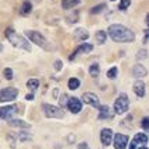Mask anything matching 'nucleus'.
I'll return each mask as SVG.
<instances>
[{
    "instance_id": "obj_38",
    "label": "nucleus",
    "mask_w": 149,
    "mask_h": 149,
    "mask_svg": "<svg viewBox=\"0 0 149 149\" xmlns=\"http://www.w3.org/2000/svg\"><path fill=\"white\" fill-rule=\"evenodd\" d=\"M111 1H114V0H111Z\"/></svg>"
},
{
    "instance_id": "obj_21",
    "label": "nucleus",
    "mask_w": 149,
    "mask_h": 149,
    "mask_svg": "<svg viewBox=\"0 0 149 149\" xmlns=\"http://www.w3.org/2000/svg\"><path fill=\"white\" fill-rule=\"evenodd\" d=\"M89 73H90L91 77H97L100 73V66L97 63H94V65H91L90 69H89Z\"/></svg>"
},
{
    "instance_id": "obj_34",
    "label": "nucleus",
    "mask_w": 149,
    "mask_h": 149,
    "mask_svg": "<svg viewBox=\"0 0 149 149\" xmlns=\"http://www.w3.org/2000/svg\"><path fill=\"white\" fill-rule=\"evenodd\" d=\"M66 99H68V96H63V97H62V104H63V106H66Z\"/></svg>"
},
{
    "instance_id": "obj_11",
    "label": "nucleus",
    "mask_w": 149,
    "mask_h": 149,
    "mask_svg": "<svg viewBox=\"0 0 149 149\" xmlns=\"http://www.w3.org/2000/svg\"><path fill=\"white\" fill-rule=\"evenodd\" d=\"M100 139H101V143L104 146H108L111 143V141H113V131L110 128H104L101 131V134H100Z\"/></svg>"
},
{
    "instance_id": "obj_9",
    "label": "nucleus",
    "mask_w": 149,
    "mask_h": 149,
    "mask_svg": "<svg viewBox=\"0 0 149 149\" xmlns=\"http://www.w3.org/2000/svg\"><path fill=\"white\" fill-rule=\"evenodd\" d=\"M128 143V136L123 134H116L114 135V148L116 149H125Z\"/></svg>"
},
{
    "instance_id": "obj_37",
    "label": "nucleus",
    "mask_w": 149,
    "mask_h": 149,
    "mask_svg": "<svg viewBox=\"0 0 149 149\" xmlns=\"http://www.w3.org/2000/svg\"><path fill=\"white\" fill-rule=\"evenodd\" d=\"M139 149H148V148H146V146H142V148H139Z\"/></svg>"
},
{
    "instance_id": "obj_15",
    "label": "nucleus",
    "mask_w": 149,
    "mask_h": 149,
    "mask_svg": "<svg viewBox=\"0 0 149 149\" xmlns=\"http://www.w3.org/2000/svg\"><path fill=\"white\" fill-rule=\"evenodd\" d=\"M99 110H100V116H99L100 120H107V118H111V116H113L107 106H103V107H100Z\"/></svg>"
},
{
    "instance_id": "obj_4",
    "label": "nucleus",
    "mask_w": 149,
    "mask_h": 149,
    "mask_svg": "<svg viewBox=\"0 0 149 149\" xmlns=\"http://www.w3.org/2000/svg\"><path fill=\"white\" fill-rule=\"evenodd\" d=\"M130 107V100H128V96L121 93L118 96V99L114 101V113L116 114H124L125 111Z\"/></svg>"
},
{
    "instance_id": "obj_31",
    "label": "nucleus",
    "mask_w": 149,
    "mask_h": 149,
    "mask_svg": "<svg viewBox=\"0 0 149 149\" xmlns=\"http://www.w3.org/2000/svg\"><path fill=\"white\" fill-rule=\"evenodd\" d=\"M20 139L21 141H28L30 139V135L28 134H20Z\"/></svg>"
},
{
    "instance_id": "obj_23",
    "label": "nucleus",
    "mask_w": 149,
    "mask_h": 149,
    "mask_svg": "<svg viewBox=\"0 0 149 149\" xmlns=\"http://www.w3.org/2000/svg\"><path fill=\"white\" fill-rule=\"evenodd\" d=\"M106 38H107V34L104 33V31H97L96 33V41L99 42V44H104Z\"/></svg>"
},
{
    "instance_id": "obj_13",
    "label": "nucleus",
    "mask_w": 149,
    "mask_h": 149,
    "mask_svg": "<svg viewBox=\"0 0 149 149\" xmlns=\"http://www.w3.org/2000/svg\"><path fill=\"white\" fill-rule=\"evenodd\" d=\"M134 91L138 97H143L145 96V82H135L134 84Z\"/></svg>"
},
{
    "instance_id": "obj_3",
    "label": "nucleus",
    "mask_w": 149,
    "mask_h": 149,
    "mask_svg": "<svg viewBox=\"0 0 149 149\" xmlns=\"http://www.w3.org/2000/svg\"><path fill=\"white\" fill-rule=\"evenodd\" d=\"M25 35H27V37L34 42V44L40 45V47L44 48V49H48V51L52 49V47L49 45V42L47 41V40H45V37H42L38 31H25Z\"/></svg>"
},
{
    "instance_id": "obj_22",
    "label": "nucleus",
    "mask_w": 149,
    "mask_h": 149,
    "mask_svg": "<svg viewBox=\"0 0 149 149\" xmlns=\"http://www.w3.org/2000/svg\"><path fill=\"white\" fill-rule=\"evenodd\" d=\"M134 141L136 142V145H138V143H146V142H148V136H146V135H145V134H136V135H135V138H134Z\"/></svg>"
},
{
    "instance_id": "obj_30",
    "label": "nucleus",
    "mask_w": 149,
    "mask_h": 149,
    "mask_svg": "<svg viewBox=\"0 0 149 149\" xmlns=\"http://www.w3.org/2000/svg\"><path fill=\"white\" fill-rule=\"evenodd\" d=\"M148 117H145V118H143V120H142V128H143V130H148Z\"/></svg>"
},
{
    "instance_id": "obj_17",
    "label": "nucleus",
    "mask_w": 149,
    "mask_h": 149,
    "mask_svg": "<svg viewBox=\"0 0 149 149\" xmlns=\"http://www.w3.org/2000/svg\"><path fill=\"white\" fill-rule=\"evenodd\" d=\"M8 125H10V127H18V128H28V127H30L27 123L21 121V120H10V121H8Z\"/></svg>"
},
{
    "instance_id": "obj_35",
    "label": "nucleus",
    "mask_w": 149,
    "mask_h": 149,
    "mask_svg": "<svg viewBox=\"0 0 149 149\" xmlns=\"http://www.w3.org/2000/svg\"><path fill=\"white\" fill-rule=\"evenodd\" d=\"M27 100H33L34 99V94H27V97H25Z\"/></svg>"
},
{
    "instance_id": "obj_1",
    "label": "nucleus",
    "mask_w": 149,
    "mask_h": 149,
    "mask_svg": "<svg viewBox=\"0 0 149 149\" xmlns=\"http://www.w3.org/2000/svg\"><path fill=\"white\" fill-rule=\"evenodd\" d=\"M108 35L116 42H131L135 38V34L121 24H113L108 27Z\"/></svg>"
},
{
    "instance_id": "obj_32",
    "label": "nucleus",
    "mask_w": 149,
    "mask_h": 149,
    "mask_svg": "<svg viewBox=\"0 0 149 149\" xmlns=\"http://www.w3.org/2000/svg\"><path fill=\"white\" fill-rule=\"evenodd\" d=\"M54 66H55V69H56V70H61V69H62V62H61V61H56Z\"/></svg>"
},
{
    "instance_id": "obj_16",
    "label": "nucleus",
    "mask_w": 149,
    "mask_h": 149,
    "mask_svg": "<svg viewBox=\"0 0 149 149\" xmlns=\"http://www.w3.org/2000/svg\"><path fill=\"white\" fill-rule=\"evenodd\" d=\"M74 38H77V40H87L89 38V33L84 28H77V30H74Z\"/></svg>"
},
{
    "instance_id": "obj_29",
    "label": "nucleus",
    "mask_w": 149,
    "mask_h": 149,
    "mask_svg": "<svg viewBox=\"0 0 149 149\" xmlns=\"http://www.w3.org/2000/svg\"><path fill=\"white\" fill-rule=\"evenodd\" d=\"M146 55H148V52H146L145 49H142V51H139V52L136 54V58L138 59H145L146 58Z\"/></svg>"
},
{
    "instance_id": "obj_14",
    "label": "nucleus",
    "mask_w": 149,
    "mask_h": 149,
    "mask_svg": "<svg viewBox=\"0 0 149 149\" xmlns=\"http://www.w3.org/2000/svg\"><path fill=\"white\" fill-rule=\"evenodd\" d=\"M132 74L135 77H143V76H146L148 72H146V68L142 66V65H135L132 69Z\"/></svg>"
},
{
    "instance_id": "obj_19",
    "label": "nucleus",
    "mask_w": 149,
    "mask_h": 149,
    "mask_svg": "<svg viewBox=\"0 0 149 149\" xmlns=\"http://www.w3.org/2000/svg\"><path fill=\"white\" fill-rule=\"evenodd\" d=\"M79 86H80V80H79V79H76V77L69 79V82H68V87H69L70 90H76Z\"/></svg>"
},
{
    "instance_id": "obj_6",
    "label": "nucleus",
    "mask_w": 149,
    "mask_h": 149,
    "mask_svg": "<svg viewBox=\"0 0 149 149\" xmlns=\"http://www.w3.org/2000/svg\"><path fill=\"white\" fill-rule=\"evenodd\" d=\"M17 96H18V91H17V89H13V87H6V89H1V90H0V103L13 101Z\"/></svg>"
},
{
    "instance_id": "obj_5",
    "label": "nucleus",
    "mask_w": 149,
    "mask_h": 149,
    "mask_svg": "<svg viewBox=\"0 0 149 149\" xmlns=\"http://www.w3.org/2000/svg\"><path fill=\"white\" fill-rule=\"evenodd\" d=\"M42 110L45 113V116L49 118H62L63 117V110L51 104H42Z\"/></svg>"
},
{
    "instance_id": "obj_18",
    "label": "nucleus",
    "mask_w": 149,
    "mask_h": 149,
    "mask_svg": "<svg viewBox=\"0 0 149 149\" xmlns=\"http://www.w3.org/2000/svg\"><path fill=\"white\" fill-rule=\"evenodd\" d=\"M80 3V0H62V7L63 8H72L74 6H77Z\"/></svg>"
},
{
    "instance_id": "obj_8",
    "label": "nucleus",
    "mask_w": 149,
    "mask_h": 149,
    "mask_svg": "<svg viewBox=\"0 0 149 149\" xmlns=\"http://www.w3.org/2000/svg\"><path fill=\"white\" fill-rule=\"evenodd\" d=\"M66 106L69 107V110H70L73 114H77V113L82 110V101L79 99H76V97H70V99H68Z\"/></svg>"
},
{
    "instance_id": "obj_10",
    "label": "nucleus",
    "mask_w": 149,
    "mask_h": 149,
    "mask_svg": "<svg viewBox=\"0 0 149 149\" xmlns=\"http://www.w3.org/2000/svg\"><path fill=\"white\" fill-rule=\"evenodd\" d=\"M91 51H93V45H91V44H82V45L77 47L76 51L69 56V61H73V59L76 58V55H79V54H87V52H91Z\"/></svg>"
},
{
    "instance_id": "obj_20",
    "label": "nucleus",
    "mask_w": 149,
    "mask_h": 149,
    "mask_svg": "<svg viewBox=\"0 0 149 149\" xmlns=\"http://www.w3.org/2000/svg\"><path fill=\"white\" fill-rule=\"evenodd\" d=\"M38 86H40V82H38L37 79H30V80L27 82V87H28L30 90H33V91L37 90Z\"/></svg>"
},
{
    "instance_id": "obj_7",
    "label": "nucleus",
    "mask_w": 149,
    "mask_h": 149,
    "mask_svg": "<svg viewBox=\"0 0 149 149\" xmlns=\"http://www.w3.org/2000/svg\"><path fill=\"white\" fill-rule=\"evenodd\" d=\"M83 101H84L86 104H90V106H93V107H96V108L101 107L99 97H97L96 94H93V93H84V94H83Z\"/></svg>"
},
{
    "instance_id": "obj_33",
    "label": "nucleus",
    "mask_w": 149,
    "mask_h": 149,
    "mask_svg": "<svg viewBox=\"0 0 149 149\" xmlns=\"http://www.w3.org/2000/svg\"><path fill=\"white\" fill-rule=\"evenodd\" d=\"M79 149H87V143H80V146H79Z\"/></svg>"
},
{
    "instance_id": "obj_12",
    "label": "nucleus",
    "mask_w": 149,
    "mask_h": 149,
    "mask_svg": "<svg viewBox=\"0 0 149 149\" xmlns=\"http://www.w3.org/2000/svg\"><path fill=\"white\" fill-rule=\"evenodd\" d=\"M16 111H17L16 106H6V107H0V118L7 120V118H10V117L13 116Z\"/></svg>"
},
{
    "instance_id": "obj_24",
    "label": "nucleus",
    "mask_w": 149,
    "mask_h": 149,
    "mask_svg": "<svg viewBox=\"0 0 149 149\" xmlns=\"http://www.w3.org/2000/svg\"><path fill=\"white\" fill-rule=\"evenodd\" d=\"M117 73H118L117 68H111V69H110V70L107 72V77H108V79H116V77H117Z\"/></svg>"
},
{
    "instance_id": "obj_26",
    "label": "nucleus",
    "mask_w": 149,
    "mask_h": 149,
    "mask_svg": "<svg viewBox=\"0 0 149 149\" xmlns=\"http://www.w3.org/2000/svg\"><path fill=\"white\" fill-rule=\"evenodd\" d=\"M106 8V4H99V6H96L94 8H91V14H97L100 11H103Z\"/></svg>"
},
{
    "instance_id": "obj_25",
    "label": "nucleus",
    "mask_w": 149,
    "mask_h": 149,
    "mask_svg": "<svg viewBox=\"0 0 149 149\" xmlns=\"http://www.w3.org/2000/svg\"><path fill=\"white\" fill-rule=\"evenodd\" d=\"M30 11H31V3L25 1L24 4H23V8H21V13H23V14H28Z\"/></svg>"
},
{
    "instance_id": "obj_27",
    "label": "nucleus",
    "mask_w": 149,
    "mask_h": 149,
    "mask_svg": "<svg viewBox=\"0 0 149 149\" xmlns=\"http://www.w3.org/2000/svg\"><path fill=\"white\" fill-rule=\"evenodd\" d=\"M130 3H131V0H121V3H120L118 8H120V10H127L128 6H130Z\"/></svg>"
},
{
    "instance_id": "obj_28",
    "label": "nucleus",
    "mask_w": 149,
    "mask_h": 149,
    "mask_svg": "<svg viewBox=\"0 0 149 149\" xmlns=\"http://www.w3.org/2000/svg\"><path fill=\"white\" fill-rule=\"evenodd\" d=\"M3 73H4V77H6V79H8V80H10V79H13V70H11L10 68H6Z\"/></svg>"
},
{
    "instance_id": "obj_2",
    "label": "nucleus",
    "mask_w": 149,
    "mask_h": 149,
    "mask_svg": "<svg viewBox=\"0 0 149 149\" xmlns=\"http://www.w3.org/2000/svg\"><path fill=\"white\" fill-rule=\"evenodd\" d=\"M6 37H7L8 41L11 42L14 47H17V48H21V49H25V51H31V47H30L28 41L25 40L24 37L18 35L14 30L7 28V30H6Z\"/></svg>"
},
{
    "instance_id": "obj_36",
    "label": "nucleus",
    "mask_w": 149,
    "mask_h": 149,
    "mask_svg": "<svg viewBox=\"0 0 149 149\" xmlns=\"http://www.w3.org/2000/svg\"><path fill=\"white\" fill-rule=\"evenodd\" d=\"M3 49V45H1V44H0V51Z\"/></svg>"
}]
</instances>
